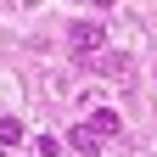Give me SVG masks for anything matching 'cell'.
I'll return each instance as SVG.
<instances>
[{
    "instance_id": "1",
    "label": "cell",
    "mask_w": 157,
    "mask_h": 157,
    "mask_svg": "<svg viewBox=\"0 0 157 157\" xmlns=\"http://www.w3.org/2000/svg\"><path fill=\"white\" fill-rule=\"evenodd\" d=\"M101 45H107V23H73L67 28V51L73 56H95Z\"/></svg>"
},
{
    "instance_id": "2",
    "label": "cell",
    "mask_w": 157,
    "mask_h": 157,
    "mask_svg": "<svg viewBox=\"0 0 157 157\" xmlns=\"http://www.w3.org/2000/svg\"><path fill=\"white\" fill-rule=\"evenodd\" d=\"M95 73L124 84V78H129V56H124V51H95Z\"/></svg>"
},
{
    "instance_id": "3",
    "label": "cell",
    "mask_w": 157,
    "mask_h": 157,
    "mask_svg": "<svg viewBox=\"0 0 157 157\" xmlns=\"http://www.w3.org/2000/svg\"><path fill=\"white\" fill-rule=\"evenodd\" d=\"M101 140H107V135H95V124H90V118L67 135V146H73V151H101Z\"/></svg>"
},
{
    "instance_id": "4",
    "label": "cell",
    "mask_w": 157,
    "mask_h": 157,
    "mask_svg": "<svg viewBox=\"0 0 157 157\" xmlns=\"http://www.w3.org/2000/svg\"><path fill=\"white\" fill-rule=\"evenodd\" d=\"M90 124H95V135H118V112H107V107H95V118H90Z\"/></svg>"
},
{
    "instance_id": "5",
    "label": "cell",
    "mask_w": 157,
    "mask_h": 157,
    "mask_svg": "<svg viewBox=\"0 0 157 157\" xmlns=\"http://www.w3.org/2000/svg\"><path fill=\"white\" fill-rule=\"evenodd\" d=\"M23 140V124H17V118H0V146H17Z\"/></svg>"
},
{
    "instance_id": "6",
    "label": "cell",
    "mask_w": 157,
    "mask_h": 157,
    "mask_svg": "<svg viewBox=\"0 0 157 157\" xmlns=\"http://www.w3.org/2000/svg\"><path fill=\"white\" fill-rule=\"evenodd\" d=\"M34 151H39V157H62V140H56V135H39Z\"/></svg>"
},
{
    "instance_id": "7",
    "label": "cell",
    "mask_w": 157,
    "mask_h": 157,
    "mask_svg": "<svg viewBox=\"0 0 157 157\" xmlns=\"http://www.w3.org/2000/svg\"><path fill=\"white\" fill-rule=\"evenodd\" d=\"M84 6H112V0H84Z\"/></svg>"
}]
</instances>
